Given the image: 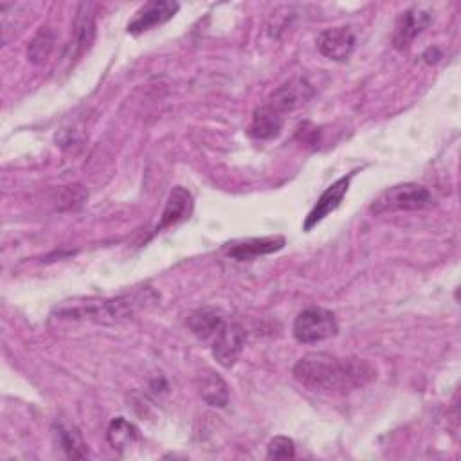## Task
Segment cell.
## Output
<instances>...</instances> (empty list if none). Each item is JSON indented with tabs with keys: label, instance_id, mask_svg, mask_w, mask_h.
<instances>
[{
	"label": "cell",
	"instance_id": "11",
	"mask_svg": "<svg viewBox=\"0 0 461 461\" xmlns=\"http://www.w3.org/2000/svg\"><path fill=\"white\" fill-rule=\"evenodd\" d=\"M317 49L322 56L330 59H348L355 49V34L349 27L326 29L317 38Z\"/></svg>",
	"mask_w": 461,
	"mask_h": 461
},
{
	"label": "cell",
	"instance_id": "1",
	"mask_svg": "<svg viewBox=\"0 0 461 461\" xmlns=\"http://www.w3.org/2000/svg\"><path fill=\"white\" fill-rule=\"evenodd\" d=\"M292 373L301 385L326 394L351 393L376 376V369L364 358H340L322 351L301 357Z\"/></svg>",
	"mask_w": 461,
	"mask_h": 461
},
{
	"label": "cell",
	"instance_id": "5",
	"mask_svg": "<svg viewBox=\"0 0 461 461\" xmlns=\"http://www.w3.org/2000/svg\"><path fill=\"white\" fill-rule=\"evenodd\" d=\"M95 36V5L94 4H79L74 25H72V36L67 47V59H77L85 54V50L90 49Z\"/></svg>",
	"mask_w": 461,
	"mask_h": 461
},
{
	"label": "cell",
	"instance_id": "15",
	"mask_svg": "<svg viewBox=\"0 0 461 461\" xmlns=\"http://www.w3.org/2000/svg\"><path fill=\"white\" fill-rule=\"evenodd\" d=\"M223 322H225V321H223V317L220 315V312H216V310H212V308L196 310V312L189 317V321H187L191 331H193L198 339H202V340H211V339L216 335V331L221 328Z\"/></svg>",
	"mask_w": 461,
	"mask_h": 461
},
{
	"label": "cell",
	"instance_id": "14",
	"mask_svg": "<svg viewBox=\"0 0 461 461\" xmlns=\"http://www.w3.org/2000/svg\"><path fill=\"white\" fill-rule=\"evenodd\" d=\"M285 122V115L279 113L276 108H272L268 103L258 106L252 113L250 124H249V133L254 139H272L277 137Z\"/></svg>",
	"mask_w": 461,
	"mask_h": 461
},
{
	"label": "cell",
	"instance_id": "12",
	"mask_svg": "<svg viewBox=\"0 0 461 461\" xmlns=\"http://www.w3.org/2000/svg\"><path fill=\"white\" fill-rule=\"evenodd\" d=\"M285 247L283 236H265V238H249L227 245V256L238 261H249L258 256L272 254Z\"/></svg>",
	"mask_w": 461,
	"mask_h": 461
},
{
	"label": "cell",
	"instance_id": "8",
	"mask_svg": "<svg viewBox=\"0 0 461 461\" xmlns=\"http://www.w3.org/2000/svg\"><path fill=\"white\" fill-rule=\"evenodd\" d=\"M178 7L180 5L176 2H171V0L148 2L133 14V18L126 25V31L130 34H140L144 31H149L151 27L162 25L176 14Z\"/></svg>",
	"mask_w": 461,
	"mask_h": 461
},
{
	"label": "cell",
	"instance_id": "3",
	"mask_svg": "<svg viewBox=\"0 0 461 461\" xmlns=\"http://www.w3.org/2000/svg\"><path fill=\"white\" fill-rule=\"evenodd\" d=\"M432 205L434 196L427 187L407 182L382 191L369 205V211L375 214H387L400 211H423Z\"/></svg>",
	"mask_w": 461,
	"mask_h": 461
},
{
	"label": "cell",
	"instance_id": "4",
	"mask_svg": "<svg viewBox=\"0 0 461 461\" xmlns=\"http://www.w3.org/2000/svg\"><path fill=\"white\" fill-rule=\"evenodd\" d=\"M337 330L339 326L333 312L317 308V306L303 310L295 317L294 328H292L295 340L301 344H312V342L330 339L337 333Z\"/></svg>",
	"mask_w": 461,
	"mask_h": 461
},
{
	"label": "cell",
	"instance_id": "10",
	"mask_svg": "<svg viewBox=\"0 0 461 461\" xmlns=\"http://www.w3.org/2000/svg\"><path fill=\"white\" fill-rule=\"evenodd\" d=\"M351 178H353V173H349L348 176H342V178L335 180L330 187L324 189V193L319 196L317 203H315L313 209L308 212V216H306V220H304V223H303V229H304V230H310L312 227H315L319 221H322L330 212H333V211L340 205L342 198H344L346 193H348V187H349Z\"/></svg>",
	"mask_w": 461,
	"mask_h": 461
},
{
	"label": "cell",
	"instance_id": "13",
	"mask_svg": "<svg viewBox=\"0 0 461 461\" xmlns=\"http://www.w3.org/2000/svg\"><path fill=\"white\" fill-rule=\"evenodd\" d=\"M193 212V196L187 189H184L182 185L173 187V191L167 196L166 207L162 211L160 221L157 225V230L167 229L171 225H176L184 220H187Z\"/></svg>",
	"mask_w": 461,
	"mask_h": 461
},
{
	"label": "cell",
	"instance_id": "6",
	"mask_svg": "<svg viewBox=\"0 0 461 461\" xmlns=\"http://www.w3.org/2000/svg\"><path fill=\"white\" fill-rule=\"evenodd\" d=\"M245 344V330L238 322H223L216 335L211 339V349L220 366L230 367Z\"/></svg>",
	"mask_w": 461,
	"mask_h": 461
},
{
	"label": "cell",
	"instance_id": "19",
	"mask_svg": "<svg viewBox=\"0 0 461 461\" xmlns=\"http://www.w3.org/2000/svg\"><path fill=\"white\" fill-rule=\"evenodd\" d=\"M54 40H56V36H54V32H52L49 27L40 29V31L34 34V38L31 40L29 47H27V58H29V61H32L34 65L45 61V59L49 58L52 47H54Z\"/></svg>",
	"mask_w": 461,
	"mask_h": 461
},
{
	"label": "cell",
	"instance_id": "17",
	"mask_svg": "<svg viewBox=\"0 0 461 461\" xmlns=\"http://www.w3.org/2000/svg\"><path fill=\"white\" fill-rule=\"evenodd\" d=\"M200 394L212 407H225L229 403L227 384L212 371L200 376Z\"/></svg>",
	"mask_w": 461,
	"mask_h": 461
},
{
	"label": "cell",
	"instance_id": "2",
	"mask_svg": "<svg viewBox=\"0 0 461 461\" xmlns=\"http://www.w3.org/2000/svg\"><path fill=\"white\" fill-rule=\"evenodd\" d=\"M155 301H157V294L149 288H144L126 295H119L115 299H103L97 303H86L74 308H63L59 310V313L67 317H79V319H88L103 324H112L135 315L139 310L146 308L149 303H155Z\"/></svg>",
	"mask_w": 461,
	"mask_h": 461
},
{
	"label": "cell",
	"instance_id": "20",
	"mask_svg": "<svg viewBox=\"0 0 461 461\" xmlns=\"http://www.w3.org/2000/svg\"><path fill=\"white\" fill-rule=\"evenodd\" d=\"M267 456L270 459H292L295 456V445L286 436H276L267 447Z\"/></svg>",
	"mask_w": 461,
	"mask_h": 461
},
{
	"label": "cell",
	"instance_id": "9",
	"mask_svg": "<svg viewBox=\"0 0 461 461\" xmlns=\"http://www.w3.org/2000/svg\"><path fill=\"white\" fill-rule=\"evenodd\" d=\"M432 22V14L421 7H411L403 11L394 25L393 32V45L398 50L407 49L416 36H420Z\"/></svg>",
	"mask_w": 461,
	"mask_h": 461
},
{
	"label": "cell",
	"instance_id": "18",
	"mask_svg": "<svg viewBox=\"0 0 461 461\" xmlns=\"http://www.w3.org/2000/svg\"><path fill=\"white\" fill-rule=\"evenodd\" d=\"M139 438V430L133 423L124 420L122 416L115 418L110 421L108 430H106V439L112 448L115 450H124L130 448Z\"/></svg>",
	"mask_w": 461,
	"mask_h": 461
},
{
	"label": "cell",
	"instance_id": "7",
	"mask_svg": "<svg viewBox=\"0 0 461 461\" xmlns=\"http://www.w3.org/2000/svg\"><path fill=\"white\" fill-rule=\"evenodd\" d=\"M313 95V86L304 77H292L283 83L279 88L272 92L268 97V104L276 108L279 113L286 115L288 112L306 104Z\"/></svg>",
	"mask_w": 461,
	"mask_h": 461
},
{
	"label": "cell",
	"instance_id": "16",
	"mask_svg": "<svg viewBox=\"0 0 461 461\" xmlns=\"http://www.w3.org/2000/svg\"><path fill=\"white\" fill-rule=\"evenodd\" d=\"M56 441L58 445L63 448V452L67 454V457L70 459H83L88 454L86 443L83 439V436L79 434V430L72 425H56Z\"/></svg>",
	"mask_w": 461,
	"mask_h": 461
}]
</instances>
